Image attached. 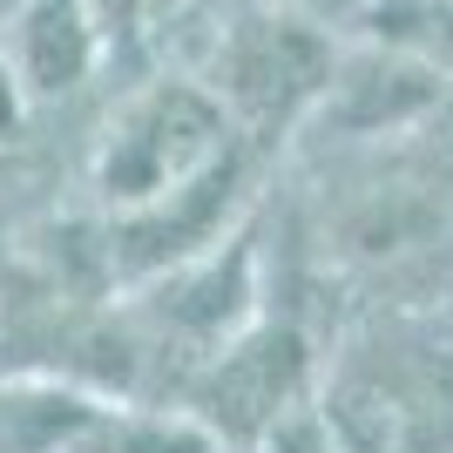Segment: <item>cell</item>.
<instances>
[{
    "instance_id": "cell-5",
    "label": "cell",
    "mask_w": 453,
    "mask_h": 453,
    "mask_svg": "<svg viewBox=\"0 0 453 453\" xmlns=\"http://www.w3.org/2000/svg\"><path fill=\"white\" fill-rule=\"evenodd\" d=\"M102 48L109 41L95 27L88 0H20V14L7 20V41H0L27 102H55V95L81 88Z\"/></svg>"
},
{
    "instance_id": "cell-3",
    "label": "cell",
    "mask_w": 453,
    "mask_h": 453,
    "mask_svg": "<svg viewBox=\"0 0 453 453\" xmlns=\"http://www.w3.org/2000/svg\"><path fill=\"white\" fill-rule=\"evenodd\" d=\"M304 386H311V352H304L298 332L291 325H244V332H230L210 352L203 372L189 379L183 406L224 447L250 453L284 413L304 406Z\"/></svg>"
},
{
    "instance_id": "cell-4",
    "label": "cell",
    "mask_w": 453,
    "mask_h": 453,
    "mask_svg": "<svg viewBox=\"0 0 453 453\" xmlns=\"http://www.w3.org/2000/svg\"><path fill=\"white\" fill-rule=\"evenodd\" d=\"M332 88V48L304 20L250 14L217 48V95L244 122H284Z\"/></svg>"
},
{
    "instance_id": "cell-6",
    "label": "cell",
    "mask_w": 453,
    "mask_h": 453,
    "mask_svg": "<svg viewBox=\"0 0 453 453\" xmlns=\"http://www.w3.org/2000/svg\"><path fill=\"white\" fill-rule=\"evenodd\" d=\"M102 406L68 372H0V453H75Z\"/></svg>"
},
{
    "instance_id": "cell-7",
    "label": "cell",
    "mask_w": 453,
    "mask_h": 453,
    "mask_svg": "<svg viewBox=\"0 0 453 453\" xmlns=\"http://www.w3.org/2000/svg\"><path fill=\"white\" fill-rule=\"evenodd\" d=\"M75 453H237V447H224L189 406L170 413V406H115L109 399Z\"/></svg>"
},
{
    "instance_id": "cell-1",
    "label": "cell",
    "mask_w": 453,
    "mask_h": 453,
    "mask_svg": "<svg viewBox=\"0 0 453 453\" xmlns=\"http://www.w3.org/2000/svg\"><path fill=\"white\" fill-rule=\"evenodd\" d=\"M325 413L352 453H453V339L399 325L359 345Z\"/></svg>"
},
{
    "instance_id": "cell-9",
    "label": "cell",
    "mask_w": 453,
    "mask_h": 453,
    "mask_svg": "<svg viewBox=\"0 0 453 453\" xmlns=\"http://www.w3.org/2000/svg\"><path fill=\"white\" fill-rule=\"evenodd\" d=\"M142 7H150V0H88V14H95V27H102V41H129L135 20H142Z\"/></svg>"
},
{
    "instance_id": "cell-8",
    "label": "cell",
    "mask_w": 453,
    "mask_h": 453,
    "mask_svg": "<svg viewBox=\"0 0 453 453\" xmlns=\"http://www.w3.org/2000/svg\"><path fill=\"white\" fill-rule=\"evenodd\" d=\"M250 453H352V447H345V434L332 426V413L304 399L298 413H284V419H278V426H271V434L257 440Z\"/></svg>"
},
{
    "instance_id": "cell-2",
    "label": "cell",
    "mask_w": 453,
    "mask_h": 453,
    "mask_svg": "<svg viewBox=\"0 0 453 453\" xmlns=\"http://www.w3.org/2000/svg\"><path fill=\"white\" fill-rule=\"evenodd\" d=\"M224 156H230L224 95L189 88V81H163V88H150L142 102H129L109 122L102 156H95V189L129 217V210H150L163 196H176V189H189Z\"/></svg>"
}]
</instances>
